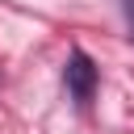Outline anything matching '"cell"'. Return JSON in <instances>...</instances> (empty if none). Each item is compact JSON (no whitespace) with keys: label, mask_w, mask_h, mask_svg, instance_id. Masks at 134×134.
I'll use <instances>...</instances> for the list:
<instances>
[{"label":"cell","mask_w":134,"mask_h":134,"mask_svg":"<svg viewBox=\"0 0 134 134\" xmlns=\"http://www.w3.org/2000/svg\"><path fill=\"white\" fill-rule=\"evenodd\" d=\"M63 80H67V92L75 96V105H88V100L96 96V63H92L84 50H71V54H67Z\"/></svg>","instance_id":"1"},{"label":"cell","mask_w":134,"mask_h":134,"mask_svg":"<svg viewBox=\"0 0 134 134\" xmlns=\"http://www.w3.org/2000/svg\"><path fill=\"white\" fill-rule=\"evenodd\" d=\"M121 8H126V21H130V38H134V0H121Z\"/></svg>","instance_id":"2"}]
</instances>
